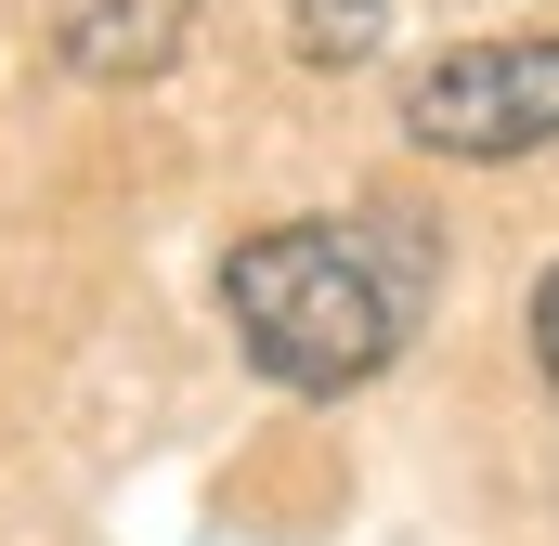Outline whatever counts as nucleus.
I'll return each mask as SVG.
<instances>
[{
	"label": "nucleus",
	"mask_w": 559,
	"mask_h": 546,
	"mask_svg": "<svg viewBox=\"0 0 559 546\" xmlns=\"http://www.w3.org/2000/svg\"><path fill=\"white\" fill-rule=\"evenodd\" d=\"M404 131H417L429 156H468V169L559 143V26H521V39H455V52H429L417 79H404Z\"/></svg>",
	"instance_id": "nucleus-2"
},
{
	"label": "nucleus",
	"mask_w": 559,
	"mask_h": 546,
	"mask_svg": "<svg viewBox=\"0 0 559 546\" xmlns=\"http://www.w3.org/2000/svg\"><path fill=\"white\" fill-rule=\"evenodd\" d=\"M182 26H195V0H52V52L79 79H156L182 52Z\"/></svg>",
	"instance_id": "nucleus-3"
},
{
	"label": "nucleus",
	"mask_w": 559,
	"mask_h": 546,
	"mask_svg": "<svg viewBox=\"0 0 559 546\" xmlns=\"http://www.w3.org/2000/svg\"><path fill=\"white\" fill-rule=\"evenodd\" d=\"M222 312L274 391L338 404L404 365L429 312V235L417 222H274L222 261Z\"/></svg>",
	"instance_id": "nucleus-1"
},
{
	"label": "nucleus",
	"mask_w": 559,
	"mask_h": 546,
	"mask_svg": "<svg viewBox=\"0 0 559 546\" xmlns=\"http://www.w3.org/2000/svg\"><path fill=\"white\" fill-rule=\"evenodd\" d=\"M534 365H547V391H559V261H547V286H534Z\"/></svg>",
	"instance_id": "nucleus-5"
},
{
	"label": "nucleus",
	"mask_w": 559,
	"mask_h": 546,
	"mask_svg": "<svg viewBox=\"0 0 559 546\" xmlns=\"http://www.w3.org/2000/svg\"><path fill=\"white\" fill-rule=\"evenodd\" d=\"M378 26H391V0H286L299 66H365V52H378Z\"/></svg>",
	"instance_id": "nucleus-4"
}]
</instances>
